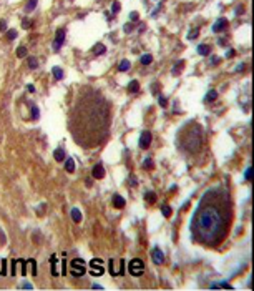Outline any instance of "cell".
Wrapping results in <instances>:
<instances>
[{
  "label": "cell",
  "instance_id": "1",
  "mask_svg": "<svg viewBox=\"0 0 254 291\" xmlns=\"http://www.w3.org/2000/svg\"><path fill=\"white\" fill-rule=\"evenodd\" d=\"M111 105L97 88L83 85L68 110V132L81 148H97L110 135Z\"/></svg>",
  "mask_w": 254,
  "mask_h": 291
},
{
  "label": "cell",
  "instance_id": "2",
  "mask_svg": "<svg viewBox=\"0 0 254 291\" xmlns=\"http://www.w3.org/2000/svg\"><path fill=\"white\" fill-rule=\"evenodd\" d=\"M233 225V200L226 188L216 186L201 196L191 218L193 240L206 248H218Z\"/></svg>",
  "mask_w": 254,
  "mask_h": 291
},
{
  "label": "cell",
  "instance_id": "3",
  "mask_svg": "<svg viewBox=\"0 0 254 291\" xmlns=\"http://www.w3.org/2000/svg\"><path fill=\"white\" fill-rule=\"evenodd\" d=\"M178 147L188 155H198L201 153L204 145V130L198 122L186 123L178 133Z\"/></svg>",
  "mask_w": 254,
  "mask_h": 291
},
{
  "label": "cell",
  "instance_id": "4",
  "mask_svg": "<svg viewBox=\"0 0 254 291\" xmlns=\"http://www.w3.org/2000/svg\"><path fill=\"white\" fill-rule=\"evenodd\" d=\"M70 273L71 276H75V278H80L87 273V263L81 260V258H75V260H71L70 263Z\"/></svg>",
  "mask_w": 254,
  "mask_h": 291
},
{
  "label": "cell",
  "instance_id": "5",
  "mask_svg": "<svg viewBox=\"0 0 254 291\" xmlns=\"http://www.w3.org/2000/svg\"><path fill=\"white\" fill-rule=\"evenodd\" d=\"M128 270H130V273L133 276H141L145 273V263L140 258H133L130 261V265H128Z\"/></svg>",
  "mask_w": 254,
  "mask_h": 291
},
{
  "label": "cell",
  "instance_id": "6",
  "mask_svg": "<svg viewBox=\"0 0 254 291\" xmlns=\"http://www.w3.org/2000/svg\"><path fill=\"white\" fill-rule=\"evenodd\" d=\"M90 266H92V270H90V275L92 276H102L103 273H105V268H103V261L102 260H92V263H90Z\"/></svg>",
  "mask_w": 254,
  "mask_h": 291
},
{
  "label": "cell",
  "instance_id": "7",
  "mask_svg": "<svg viewBox=\"0 0 254 291\" xmlns=\"http://www.w3.org/2000/svg\"><path fill=\"white\" fill-rule=\"evenodd\" d=\"M151 132H148V130H145V132H141V137H140V148L143 150H146L148 147H150V143H151Z\"/></svg>",
  "mask_w": 254,
  "mask_h": 291
},
{
  "label": "cell",
  "instance_id": "8",
  "mask_svg": "<svg viewBox=\"0 0 254 291\" xmlns=\"http://www.w3.org/2000/svg\"><path fill=\"white\" fill-rule=\"evenodd\" d=\"M63 42H65V28H58V30H56L55 40H53V48H55V50H60V47L63 45Z\"/></svg>",
  "mask_w": 254,
  "mask_h": 291
},
{
  "label": "cell",
  "instance_id": "9",
  "mask_svg": "<svg viewBox=\"0 0 254 291\" xmlns=\"http://www.w3.org/2000/svg\"><path fill=\"white\" fill-rule=\"evenodd\" d=\"M151 258H153V263H155V265H163V263H164V255H163V251L159 250V248H153Z\"/></svg>",
  "mask_w": 254,
  "mask_h": 291
},
{
  "label": "cell",
  "instance_id": "10",
  "mask_svg": "<svg viewBox=\"0 0 254 291\" xmlns=\"http://www.w3.org/2000/svg\"><path fill=\"white\" fill-rule=\"evenodd\" d=\"M228 25H229L228 18H224V17H221V18H218V22H216V23L213 25V32H216V33H218V32H223V30H224V28H226Z\"/></svg>",
  "mask_w": 254,
  "mask_h": 291
},
{
  "label": "cell",
  "instance_id": "11",
  "mask_svg": "<svg viewBox=\"0 0 254 291\" xmlns=\"http://www.w3.org/2000/svg\"><path fill=\"white\" fill-rule=\"evenodd\" d=\"M92 175H93V178L102 180L103 176H105V168H103V165L102 163L95 165V166H93V170H92Z\"/></svg>",
  "mask_w": 254,
  "mask_h": 291
},
{
  "label": "cell",
  "instance_id": "12",
  "mask_svg": "<svg viewBox=\"0 0 254 291\" xmlns=\"http://www.w3.org/2000/svg\"><path fill=\"white\" fill-rule=\"evenodd\" d=\"M125 205H126V201H125V198H123L121 195H115V196H113V206L116 210L125 208Z\"/></svg>",
  "mask_w": 254,
  "mask_h": 291
},
{
  "label": "cell",
  "instance_id": "13",
  "mask_svg": "<svg viewBox=\"0 0 254 291\" xmlns=\"http://www.w3.org/2000/svg\"><path fill=\"white\" fill-rule=\"evenodd\" d=\"M53 158H55L56 161H63V160H66L65 150H63V148H56L55 152H53Z\"/></svg>",
  "mask_w": 254,
  "mask_h": 291
},
{
  "label": "cell",
  "instance_id": "14",
  "mask_svg": "<svg viewBox=\"0 0 254 291\" xmlns=\"http://www.w3.org/2000/svg\"><path fill=\"white\" fill-rule=\"evenodd\" d=\"M70 215H71V220L75 221V223H80V221H81V211L78 208H73Z\"/></svg>",
  "mask_w": 254,
  "mask_h": 291
},
{
  "label": "cell",
  "instance_id": "15",
  "mask_svg": "<svg viewBox=\"0 0 254 291\" xmlns=\"http://www.w3.org/2000/svg\"><path fill=\"white\" fill-rule=\"evenodd\" d=\"M216 98H218V92H216V90H209L208 95L204 97V102H206V103H211V102H214Z\"/></svg>",
  "mask_w": 254,
  "mask_h": 291
},
{
  "label": "cell",
  "instance_id": "16",
  "mask_svg": "<svg viewBox=\"0 0 254 291\" xmlns=\"http://www.w3.org/2000/svg\"><path fill=\"white\" fill-rule=\"evenodd\" d=\"M138 90H140V83H138L136 80H131L130 85H128V92L130 93H136Z\"/></svg>",
  "mask_w": 254,
  "mask_h": 291
},
{
  "label": "cell",
  "instance_id": "17",
  "mask_svg": "<svg viewBox=\"0 0 254 291\" xmlns=\"http://www.w3.org/2000/svg\"><path fill=\"white\" fill-rule=\"evenodd\" d=\"M107 52V47L103 45V43H97V45L93 47V53H97V55H102Z\"/></svg>",
  "mask_w": 254,
  "mask_h": 291
},
{
  "label": "cell",
  "instance_id": "18",
  "mask_svg": "<svg viewBox=\"0 0 254 291\" xmlns=\"http://www.w3.org/2000/svg\"><path fill=\"white\" fill-rule=\"evenodd\" d=\"M209 52H211V47L209 45H204L203 43V45L198 47V53L199 55H209Z\"/></svg>",
  "mask_w": 254,
  "mask_h": 291
},
{
  "label": "cell",
  "instance_id": "19",
  "mask_svg": "<svg viewBox=\"0 0 254 291\" xmlns=\"http://www.w3.org/2000/svg\"><path fill=\"white\" fill-rule=\"evenodd\" d=\"M130 67H131L130 60H121L120 62V65H118V68H120V72H128L130 70Z\"/></svg>",
  "mask_w": 254,
  "mask_h": 291
},
{
  "label": "cell",
  "instance_id": "20",
  "mask_svg": "<svg viewBox=\"0 0 254 291\" xmlns=\"http://www.w3.org/2000/svg\"><path fill=\"white\" fill-rule=\"evenodd\" d=\"M65 170L68 171V173H73V171H75V161H73L71 158L66 160V163H65Z\"/></svg>",
  "mask_w": 254,
  "mask_h": 291
},
{
  "label": "cell",
  "instance_id": "21",
  "mask_svg": "<svg viewBox=\"0 0 254 291\" xmlns=\"http://www.w3.org/2000/svg\"><path fill=\"white\" fill-rule=\"evenodd\" d=\"M161 213L164 218H169L171 216V213H173V210H171V206H168V205H163L161 206Z\"/></svg>",
  "mask_w": 254,
  "mask_h": 291
},
{
  "label": "cell",
  "instance_id": "22",
  "mask_svg": "<svg viewBox=\"0 0 254 291\" xmlns=\"http://www.w3.org/2000/svg\"><path fill=\"white\" fill-rule=\"evenodd\" d=\"M218 288H228V290H233V286L229 283H213L211 285V290H218Z\"/></svg>",
  "mask_w": 254,
  "mask_h": 291
},
{
  "label": "cell",
  "instance_id": "23",
  "mask_svg": "<svg viewBox=\"0 0 254 291\" xmlns=\"http://www.w3.org/2000/svg\"><path fill=\"white\" fill-rule=\"evenodd\" d=\"M145 200H146V203L153 205V203H155V201H156V195L153 193V191H148V193L145 195Z\"/></svg>",
  "mask_w": 254,
  "mask_h": 291
},
{
  "label": "cell",
  "instance_id": "24",
  "mask_svg": "<svg viewBox=\"0 0 254 291\" xmlns=\"http://www.w3.org/2000/svg\"><path fill=\"white\" fill-rule=\"evenodd\" d=\"M53 77H55L56 80H61V78H63V70H61L60 67H53Z\"/></svg>",
  "mask_w": 254,
  "mask_h": 291
},
{
  "label": "cell",
  "instance_id": "25",
  "mask_svg": "<svg viewBox=\"0 0 254 291\" xmlns=\"http://www.w3.org/2000/svg\"><path fill=\"white\" fill-rule=\"evenodd\" d=\"M37 2H38V0H28V2H27V7H25L27 13H28V12H32L33 8H35V7H37Z\"/></svg>",
  "mask_w": 254,
  "mask_h": 291
},
{
  "label": "cell",
  "instance_id": "26",
  "mask_svg": "<svg viewBox=\"0 0 254 291\" xmlns=\"http://www.w3.org/2000/svg\"><path fill=\"white\" fill-rule=\"evenodd\" d=\"M151 62H153V57L150 55V53H145V55L141 57V63L143 65H150Z\"/></svg>",
  "mask_w": 254,
  "mask_h": 291
},
{
  "label": "cell",
  "instance_id": "27",
  "mask_svg": "<svg viewBox=\"0 0 254 291\" xmlns=\"http://www.w3.org/2000/svg\"><path fill=\"white\" fill-rule=\"evenodd\" d=\"M27 63H28V67H30V68H37V67H38V60H37L35 57H28Z\"/></svg>",
  "mask_w": 254,
  "mask_h": 291
},
{
  "label": "cell",
  "instance_id": "28",
  "mask_svg": "<svg viewBox=\"0 0 254 291\" xmlns=\"http://www.w3.org/2000/svg\"><path fill=\"white\" fill-rule=\"evenodd\" d=\"M183 65H184V62H183V60H179L178 63H176V65H174V68H173V73H174V75H178L179 72H181V68H183Z\"/></svg>",
  "mask_w": 254,
  "mask_h": 291
},
{
  "label": "cell",
  "instance_id": "29",
  "mask_svg": "<svg viewBox=\"0 0 254 291\" xmlns=\"http://www.w3.org/2000/svg\"><path fill=\"white\" fill-rule=\"evenodd\" d=\"M153 166H155V163H153V160H151V158H145V161H143V168L151 170Z\"/></svg>",
  "mask_w": 254,
  "mask_h": 291
},
{
  "label": "cell",
  "instance_id": "30",
  "mask_svg": "<svg viewBox=\"0 0 254 291\" xmlns=\"http://www.w3.org/2000/svg\"><path fill=\"white\" fill-rule=\"evenodd\" d=\"M25 55H27V48L25 47H18V48H17V57H18V58H23Z\"/></svg>",
  "mask_w": 254,
  "mask_h": 291
},
{
  "label": "cell",
  "instance_id": "31",
  "mask_svg": "<svg viewBox=\"0 0 254 291\" xmlns=\"http://www.w3.org/2000/svg\"><path fill=\"white\" fill-rule=\"evenodd\" d=\"M32 118L33 120H38V108L35 105H32Z\"/></svg>",
  "mask_w": 254,
  "mask_h": 291
},
{
  "label": "cell",
  "instance_id": "32",
  "mask_svg": "<svg viewBox=\"0 0 254 291\" xmlns=\"http://www.w3.org/2000/svg\"><path fill=\"white\" fill-rule=\"evenodd\" d=\"M15 37H17V32L15 30H8V32H7V38H8V40H13Z\"/></svg>",
  "mask_w": 254,
  "mask_h": 291
},
{
  "label": "cell",
  "instance_id": "33",
  "mask_svg": "<svg viewBox=\"0 0 254 291\" xmlns=\"http://www.w3.org/2000/svg\"><path fill=\"white\" fill-rule=\"evenodd\" d=\"M118 10H120V4H118V2H113V5H111V12H113V13H116Z\"/></svg>",
  "mask_w": 254,
  "mask_h": 291
},
{
  "label": "cell",
  "instance_id": "34",
  "mask_svg": "<svg viewBox=\"0 0 254 291\" xmlns=\"http://www.w3.org/2000/svg\"><path fill=\"white\" fill-rule=\"evenodd\" d=\"M158 102H159V105H161V107H166V98H164V97H159V98H158Z\"/></svg>",
  "mask_w": 254,
  "mask_h": 291
},
{
  "label": "cell",
  "instance_id": "35",
  "mask_svg": "<svg viewBox=\"0 0 254 291\" xmlns=\"http://www.w3.org/2000/svg\"><path fill=\"white\" fill-rule=\"evenodd\" d=\"M130 18H131V20H138V18H140L138 12H131V13H130Z\"/></svg>",
  "mask_w": 254,
  "mask_h": 291
},
{
  "label": "cell",
  "instance_id": "36",
  "mask_svg": "<svg viewBox=\"0 0 254 291\" xmlns=\"http://www.w3.org/2000/svg\"><path fill=\"white\" fill-rule=\"evenodd\" d=\"M7 30V23H5V20H2L0 22V32H5Z\"/></svg>",
  "mask_w": 254,
  "mask_h": 291
},
{
  "label": "cell",
  "instance_id": "37",
  "mask_svg": "<svg viewBox=\"0 0 254 291\" xmlns=\"http://www.w3.org/2000/svg\"><path fill=\"white\" fill-rule=\"evenodd\" d=\"M251 173H253V170H251V168L246 170V175H244V176H246V180H251V176H253Z\"/></svg>",
  "mask_w": 254,
  "mask_h": 291
},
{
  "label": "cell",
  "instance_id": "38",
  "mask_svg": "<svg viewBox=\"0 0 254 291\" xmlns=\"http://www.w3.org/2000/svg\"><path fill=\"white\" fill-rule=\"evenodd\" d=\"M196 35H198V30H196V28H194V30H193V32H191V33H189V35H188V38H194V37H196Z\"/></svg>",
  "mask_w": 254,
  "mask_h": 291
},
{
  "label": "cell",
  "instance_id": "39",
  "mask_svg": "<svg viewBox=\"0 0 254 291\" xmlns=\"http://www.w3.org/2000/svg\"><path fill=\"white\" fill-rule=\"evenodd\" d=\"M131 28H133L131 23H126V25H125V32H126V33H130V32H131Z\"/></svg>",
  "mask_w": 254,
  "mask_h": 291
},
{
  "label": "cell",
  "instance_id": "40",
  "mask_svg": "<svg viewBox=\"0 0 254 291\" xmlns=\"http://www.w3.org/2000/svg\"><path fill=\"white\" fill-rule=\"evenodd\" d=\"M30 25H32V22H27V20H23V28H28Z\"/></svg>",
  "mask_w": 254,
  "mask_h": 291
},
{
  "label": "cell",
  "instance_id": "41",
  "mask_svg": "<svg viewBox=\"0 0 254 291\" xmlns=\"http://www.w3.org/2000/svg\"><path fill=\"white\" fill-rule=\"evenodd\" d=\"M233 55H234V50H229L228 53H226V57H229V58H231V57H233Z\"/></svg>",
  "mask_w": 254,
  "mask_h": 291
},
{
  "label": "cell",
  "instance_id": "42",
  "mask_svg": "<svg viewBox=\"0 0 254 291\" xmlns=\"http://www.w3.org/2000/svg\"><path fill=\"white\" fill-rule=\"evenodd\" d=\"M92 288H93V290H102V286H100V285H93Z\"/></svg>",
  "mask_w": 254,
  "mask_h": 291
}]
</instances>
